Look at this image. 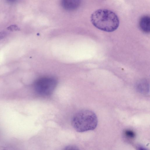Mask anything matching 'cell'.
Here are the masks:
<instances>
[{
	"label": "cell",
	"instance_id": "cell-8",
	"mask_svg": "<svg viewBox=\"0 0 150 150\" xmlns=\"http://www.w3.org/2000/svg\"><path fill=\"white\" fill-rule=\"evenodd\" d=\"M79 149L78 147L75 145H68L67 146L65 149L66 150H77Z\"/></svg>",
	"mask_w": 150,
	"mask_h": 150
},
{
	"label": "cell",
	"instance_id": "cell-2",
	"mask_svg": "<svg viewBox=\"0 0 150 150\" xmlns=\"http://www.w3.org/2000/svg\"><path fill=\"white\" fill-rule=\"evenodd\" d=\"M98 124V119L92 110L83 109L76 113L71 120V124L74 129L80 132L94 130Z\"/></svg>",
	"mask_w": 150,
	"mask_h": 150
},
{
	"label": "cell",
	"instance_id": "cell-6",
	"mask_svg": "<svg viewBox=\"0 0 150 150\" xmlns=\"http://www.w3.org/2000/svg\"><path fill=\"white\" fill-rule=\"evenodd\" d=\"M125 136L129 138H133L135 136L134 132L130 130H126L125 132Z\"/></svg>",
	"mask_w": 150,
	"mask_h": 150
},
{
	"label": "cell",
	"instance_id": "cell-7",
	"mask_svg": "<svg viewBox=\"0 0 150 150\" xmlns=\"http://www.w3.org/2000/svg\"><path fill=\"white\" fill-rule=\"evenodd\" d=\"M7 30L11 31H19L20 28L16 25H11L7 28Z\"/></svg>",
	"mask_w": 150,
	"mask_h": 150
},
{
	"label": "cell",
	"instance_id": "cell-4",
	"mask_svg": "<svg viewBox=\"0 0 150 150\" xmlns=\"http://www.w3.org/2000/svg\"><path fill=\"white\" fill-rule=\"evenodd\" d=\"M80 0H62L63 7L67 10H72L76 8L79 6Z\"/></svg>",
	"mask_w": 150,
	"mask_h": 150
},
{
	"label": "cell",
	"instance_id": "cell-1",
	"mask_svg": "<svg viewBox=\"0 0 150 150\" xmlns=\"http://www.w3.org/2000/svg\"><path fill=\"white\" fill-rule=\"evenodd\" d=\"M91 21L97 28L107 32L115 30L119 25V20L116 14L112 11L104 9L97 10L91 17Z\"/></svg>",
	"mask_w": 150,
	"mask_h": 150
},
{
	"label": "cell",
	"instance_id": "cell-5",
	"mask_svg": "<svg viewBox=\"0 0 150 150\" xmlns=\"http://www.w3.org/2000/svg\"><path fill=\"white\" fill-rule=\"evenodd\" d=\"M139 27L143 32L149 33L150 30V18L148 16H144L140 19Z\"/></svg>",
	"mask_w": 150,
	"mask_h": 150
},
{
	"label": "cell",
	"instance_id": "cell-3",
	"mask_svg": "<svg viewBox=\"0 0 150 150\" xmlns=\"http://www.w3.org/2000/svg\"><path fill=\"white\" fill-rule=\"evenodd\" d=\"M56 82L51 79H44L36 82L35 85L36 92L39 95L47 96L53 93L56 86Z\"/></svg>",
	"mask_w": 150,
	"mask_h": 150
},
{
	"label": "cell",
	"instance_id": "cell-9",
	"mask_svg": "<svg viewBox=\"0 0 150 150\" xmlns=\"http://www.w3.org/2000/svg\"><path fill=\"white\" fill-rule=\"evenodd\" d=\"M7 33L4 31L0 32V40L3 39L7 35Z\"/></svg>",
	"mask_w": 150,
	"mask_h": 150
}]
</instances>
